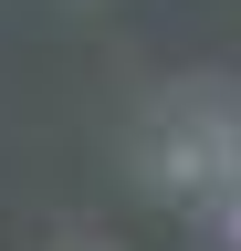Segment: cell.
<instances>
[{"mask_svg": "<svg viewBox=\"0 0 241 251\" xmlns=\"http://www.w3.org/2000/svg\"><path fill=\"white\" fill-rule=\"evenodd\" d=\"M136 178H147V199H168V209H210L241 178V115L231 105H199V94H168V105L147 115Z\"/></svg>", "mask_w": 241, "mask_h": 251, "instance_id": "1", "label": "cell"}, {"mask_svg": "<svg viewBox=\"0 0 241 251\" xmlns=\"http://www.w3.org/2000/svg\"><path fill=\"white\" fill-rule=\"evenodd\" d=\"M210 230H220V241H231V251H241V178H231V188H220V199H210Z\"/></svg>", "mask_w": 241, "mask_h": 251, "instance_id": "2", "label": "cell"}]
</instances>
